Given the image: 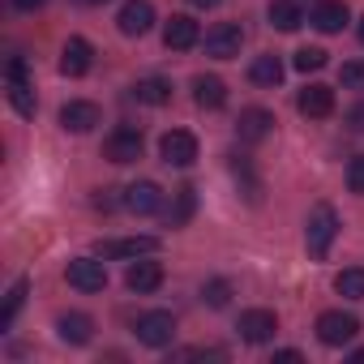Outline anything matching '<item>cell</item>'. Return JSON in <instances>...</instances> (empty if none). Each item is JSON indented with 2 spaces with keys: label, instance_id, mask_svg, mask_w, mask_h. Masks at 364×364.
I'll use <instances>...</instances> for the list:
<instances>
[{
  "label": "cell",
  "instance_id": "6da1fadb",
  "mask_svg": "<svg viewBox=\"0 0 364 364\" xmlns=\"http://www.w3.org/2000/svg\"><path fill=\"white\" fill-rule=\"evenodd\" d=\"M334 236H338V215H334L330 202H317V206L309 210V219H304V245H309V257L321 262V257L330 253Z\"/></svg>",
  "mask_w": 364,
  "mask_h": 364
},
{
  "label": "cell",
  "instance_id": "7a4b0ae2",
  "mask_svg": "<svg viewBox=\"0 0 364 364\" xmlns=\"http://www.w3.org/2000/svg\"><path fill=\"white\" fill-rule=\"evenodd\" d=\"M159 159L167 167H193L198 163V137L189 129H167L159 137Z\"/></svg>",
  "mask_w": 364,
  "mask_h": 364
},
{
  "label": "cell",
  "instance_id": "3957f363",
  "mask_svg": "<svg viewBox=\"0 0 364 364\" xmlns=\"http://www.w3.org/2000/svg\"><path fill=\"white\" fill-rule=\"evenodd\" d=\"M133 330H137V343H146V347H171V338H176V317L163 313V309H154V313H141Z\"/></svg>",
  "mask_w": 364,
  "mask_h": 364
},
{
  "label": "cell",
  "instance_id": "277c9868",
  "mask_svg": "<svg viewBox=\"0 0 364 364\" xmlns=\"http://www.w3.org/2000/svg\"><path fill=\"white\" fill-rule=\"evenodd\" d=\"M355 334H360V321H355L351 313H343V309H330V313L317 317V338H321L326 347H343V343H351Z\"/></svg>",
  "mask_w": 364,
  "mask_h": 364
},
{
  "label": "cell",
  "instance_id": "5b68a950",
  "mask_svg": "<svg viewBox=\"0 0 364 364\" xmlns=\"http://www.w3.org/2000/svg\"><path fill=\"white\" fill-rule=\"evenodd\" d=\"M103 159H107V163H137V159H141V129L120 124L116 133H107V141H103Z\"/></svg>",
  "mask_w": 364,
  "mask_h": 364
},
{
  "label": "cell",
  "instance_id": "8992f818",
  "mask_svg": "<svg viewBox=\"0 0 364 364\" xmlns=\"http://www.w3.org/2000/svg\"><path fill=\"white\" fill-rule=\"evenodd\" d=\"M65 279H69V287H77V291H103V287H107V270H103L99 253H95V257H73V262L65 266Z\"/></svg>",
  "mask_w": 364,
  "mask_h": 364
},
{
  "label": "cell",
  "instance_id": "52a82bcc",
  "mask_svg": "<svg viewBox=\"0 0 364 364\" xmlns=\"http://www.w3.org/2000/svg\"><path fill=\"white\" fill-rule=\"evenodd\" d=\"M116 26H120L124 39H141L154 26V5L150 0H124L120 14H116Z\"/></svg>",
  "mask_w": 364,
  "mask_h": 364
},
{
  "label": "cell",
  "instance_id": "ba28073f",
  "mask_svg": "<svg viewBox=\"0 0 364 364\" xmlns=\"http://www.w3.org/2000/svg\"><path fill=\"white\" fill-rule=\"evenodd\" d=\"M240 48H245V31L236 22H219V26L206 31V56L232 60V56H240Z\"/></svg>",
  "mask_w": 364,
  "mask_h": 364
},
{
  "label": "cell",
  "instance_id": "9c48e42d",
  "mask_svg": "<svg viewBox=\"0 0 364 364\" xmlns=\"http://www.w3.org/2000/svg\"><path fill=\"white\" fill-rule=\"evenodd\" d=\"M95 253L103 262H120V257H146V253H159V240L154 236H124V240H99Z\"/></svg>",
  "mask_w": 364,
  "mask_h": 364
},
{
  "label": "cell",
  "instance_id": "30bf717a",
  "mask_svg": "<svg viewBox=\"0 0 364 364\" xmlns=\"http://www.w3.org/2000/svg\"><path fill=\"white\" fill-rule=\"evenodd\" d=\"M99 120H103V112H99V103H90V99H69V103L60 107V129H65V133H90Z\"/></svg>",
  "mask_w": 364,
  "mask_h": 364
},
{
  "label": "cell",
  "instance_id": "8fae6325",
  "mask_svg": "<svg viewBox=\"0 0 364 364\" xmlns=\"http://www.w3.org/2000/svg\"><path fill=\"white\" fill-rule=\"evenodd\" d=\"M198 39H202V31H198V22L189 14H171L167 18V26H163L167 52H189V48H198Z\"/></svg>",
  "mask_w": 364,
  "mask_h": 364
},
{
  "label": "cell",
  "instance_id": "7c38bea8",
  "mask_svg": "<svg viewBox=\"0 0 364 364\" xmlns=\"http://www.w3.org/2000/svg\"><path fill=\"white\" fill-rule=\"evenodd\" d=\"M236 330H240L245 343H270L279 334V317L270 309H249V313H240V326Z\"/></svg>",
  "mask_w": 364,
  "mask_h": 364
},
{
  "label": "cell",
  "instance_id": "4fadbf2b",
  "mask_svg": "<svg viewBox=\"0 0 364 364\" xmlns=\"http://www.w3.org/2000/svg\"><path fill=\"white\" fill-rule=\"evenodd\" d=\"M296 107H300V116H309V120H326V116L334 112V90L321 86V82H309V86L296 95Z\"/></svg>",
  "mask_w": 364,
  "mask_h": 364
},
{
  "label": "cell",
  "instance_id": "5bb4252c",
  "mask_svg": "<svg viewBox=\"0 0 364 364\" xmlns=\"http://www.w3.org/2000/svg\"><path fill=\"white\" fill-rule=\"evenodd\" d=\"M124 210H133V215H159L163 210V189L154 185V180H137V185L124 189Z\"/></svg>",
  "mask_w": 364,
  "mask_h": 364
},
{
  "label": "cell",
  "instance_id": "9a60e30c",
  "mask_svg": "<svg viewBox=\"0 0 364 364\" xmlns=\"http://www.w3.org/2000/svg\"><path fill=\"white\" fill-rule=\"evenodd\" d=\"M90 65H95V48L86 39H69L65 52H60V73L65 77H86Z\"/></svg>",
  "mask_w": 364,
  "mask_h": 364
},
{
  "label": "cell",
  "instance_id": "2e32d148",
  "mask_svg": "<svg viewBox=\"0 0 364 364\" xmlns=\"http://www.w3.org/2000/svg\"><path fill=\"white\" fill-rule=\"evenodd\" d=\"M236 133H240V141H266L274 133V116L266 107H245L236 120Z\"/></svg>",
  "mask_w": 364,
  "mask_h": 364
},
{
  "label": "cell",
  "instance_id": "e0dca14e",
  "mask_svg": "<svg viewBox=\"0 0 364 364\" xmlns=\"http://www.w3.org/2000/svg\"><path fill=\"white\" fill-rule=\"evenodd\" d=\"M124 287L137 291V296L159 291V287H163V266H159V262H133V266L124 270Z\"/></svg>",
  "mask_w": 364,
  "mask_h": 364
},
{
  "label": "cell",
  "instance_id": "ac0fdd59",
  "mask_svg": "<svg viewBox=\"0 0 364 364\" xmlns=\"http://www.w3.org/2000/svg\"><path fill=\"white\" fill-rule=\"evenodd\" d=\"M56 334H60V343L86 347V343L95 338V321H90L86 313H60V317H56Z\"/></svg>",
  "mask_w": 364,
  "mask_h": 364
},
{
  "label": "cell",
  "instance_id": "d6986e66",
  "mask_svg": "<svg viewBox=\"0 0 364 364\" xmlns=\"http://www.w3.org/2000/svg\"><path fill=\"white\" fill-rule=\"evenodd\" d=\"M347 5L343 0H321V5H313V14H309V22L321 31V35H338L343 26H347Z\"/></svg>",
  "mask_w": 364,
  "mask_h": 364
},
{
  "label": "cell",
  "instance_id": "ffe728a7",
  "mask_svg": "<svg viewBox=\"0 0 364 364\" xmlns=\"http://www.w3.org/2000/svg\"><path fill=\"white\" fill-rule=\"evenodd\" d=\"M193 99H198V107H206V112H219L223 103H228V82L223 77H193Z\"/></svg>",
  "mask_w": 364,
  "mask_h": 364
},
{
  "label": "cell",
  "instance_id": "44dd1931",
  "mask_svg": "<svg viewBox=\"0 0 364 364\" xmlns=\"http://www.w3.org/2000/svg\"><path fill=\"white\" fill-rule=\"evenodd\" d=\"M304 22V9H300V0H270V26L274 31H300Z\"/></svg>",
  "mask_w": 364,
  "mask_h": 364
},
{
  "label": "cell",
  "instance_id": "7402d4cb",
  "mask_svg": "<svg viewBox=\"0 0 364 364\" xmlns=\"http://www.w3.org/2000/svg\"><path fill=\"white\" fill-rule=\"evenodd\" d=\"M249 82H253V86H279V82H283V60H279L274 52L257 56V60L249 65Z\"/></svg>",
  "mask_w": 364,
  "mask_h": 364
},
{
  "label": "cell",
  "instance_id": "603a6c76",
  "mask_svg": "<svg viewBox=\"0 0 364 364\" xmlns=\"http://www.w3.org/2000/svg\"><path fill=\"white\" fill-rule=\"evenodd\" d=\"M133 99L146 103V107H163V103L171 99V82H167V77H141V82L133 86Z\"/></svg>",
  "mask_w": 364,
  "mask_h": 364
},
{
  "label": "cell",
  "instance_id": "cb8c5ba5",
  "mask_svg": "<svg viewBox=\"0 0 364 364\" xmlns=\"http://www.w3.org/2000/svg\"><path fill=\"white\" fill-rule=\"evenodd\" d=\"M334 291L347 296V300H364V270L360 266H347L334 274Z\"/></svg>",
  "mask_w": 364,
  "mask_h": 364
},
{
  "label": "cell",
  "instance_id": "d4e9b609",
  "mask_svg": "<svg viewBox=\"0 0 364 364\" xmlns=\"http://www.w3.org/2000/svg\"><path fill=\"white\" fill-rule=\"evenodd\" d=\"M26 287H31L26 279H18V283L9 287V296H5V309H0V330H9V326H14V317L22 313V304H26Z\"/></svg>",
  "mask_w": 364,
  "mask_h": 364
},
{
  "label": "cell",
  "instance_id": "484cf974",
  "mask_svg": "<svg viewBox=\"0 0 364 364\" xmlns=\"http://www.w3.org/2000/svg\"><path fill=\"white\" fill-rule=\"evenodd\" d=\"M193 210H198V193H193L189 185H185V189H176V206L167 210V215H171V223H176V228H180V223H189V215H193Z\"/></svg>",
  "mask_w": 364,
  "mask_h": 364
},
{
  "label": "cell",
  "instance_id": "4316f807",
  "mask_svg": "<svg viewBox=\"0 0 364 364\" xmlns=\"http://www.w3.org/2000/svg\"><path fill=\"white\" fill-rule=\"evenodd\" d=\"M9 103L18 107V116H35V90H31V82H9Z\"/></svg>",
  "mask_w": 364,
  "mask_h": 364
},
{
  "label": "cell",
  "instance_id": "83f0119b",
  "mask_svg": "<svg viewBox=\"0 0 364 364\" xmlns=\"http://www.w3.org/2000/svg\"><path fill=\"white\" fill-rule=\"evenodd\" d=\"M202 300H206L210 309H228V300H232V283H228V279H210V283L202 287Z\"/></svg>",
  "mask_w": 364,
  "mask_h": 364
},
{
  "label": "cell",
  "instance_id": "f1b7e54d",
  "mask_svg": "<svg viewBox=\"0 0 364 364\" xmlns=\"http://www.w3.org/2000/svg\"><path fill=\"white\" fill-rule=\"evenodd\" d=\"M326 60H330V56H326L321 48H300L291 65H296L300 73H317V69H326Z\"/></svg>",
  "mask_w": 364,
  "mask_h": 364
},
{
  "label": "cell",
  "instance_id": "f546056e",
  "mask_svg": "<svg viewBox=\"0 0 364 364\" xmlns=\"http://www.w3.org/2000/svg\"><path fill=\"white\" fill-rule=\"evenodd\" d=\"M338 82H343L347 90H364V60H347V65L338 69Z\"/></svg>",
  "mask_w": 364,
  "mask_h": 364
},
{
  "label": "cell",
  "instance_id": "4dcf8cb0",
  "mask_svg": "<svg viewBox=\"0 0 364 364\" xmlns=\"http://www.w3.org/2000/svg\"><path fill=\"white\" fill-rule=\"evenodd\" d=\"M347 189H351L355 198H364V154H355V159L347 163Z\"/></svg>",
  "mask_w": 364,
  "mask_h": 364
},
{
  "label": "cell",
  "instance_id": "1f68e13d",
  "mask_svg": "<svg viewBox=\"0 0 364 364\" xmlns=\"http://www.w3.org/2000/svg\"><path fill=\"white\" fill-rule=\"evenodd\" d=\"M120 202H124V198H120ZM120 202H116V189H99V193H95V210H116Z\"/></svg>",
  "mask_w": 364,
  "mask_h": 364
},
{
  "label": "cell",
  "instance_id": "d6a6232c",
  "mask_svg": "<svg viewBox=\"0 0 364 364\" xmlns=\"http://www.w3.org/2000/svg\"><path fill=\"white\" fill-rule=\"evenodd\" d=\"M5 73H9V82H26V60H22V56H14Z\"/></svg>",
  "mask_w": 364,
  "mask_h": 364
},
{
  "label": "cell",
  "instance_id": "836d02e7",
  "mask_svg": "<svg viewBox=\"0 0 364 364\" xmlns=\"http://www.w3.org/2000/svg\"><path fill=\"white\" fill-rule=\"evenodd\" d=\"M347 129H355V133H364V103H355V107L347 112Z\"/></svg>",
  "mask_w": 364,
  "mask_h": 364
},
{
  "label": "cell",
  "instance_id": "e575fe53",
  "mask_svg": "<svg viewBox=\"0 0 364 364\" xmlns=\"http://www.w3.org/2000/svg\"><path fill=\"white\" fill-rule=\"evenodd\" d=\"M48 0H14V9H22V14H35V9H43Z\"/></svg>",
  "mask_w": 364,
  "mask_h": 364
},
{
  "label": "cell",
  "instance_id": "d590c367",
  "mask_svg": "<svg viewBox=\"0 0 364 364\" xmlns=\"http://www.w3.org/2000/svg\"><path fill=\"white\" fill-rule=\"evenodd\" d=\"M274 360H283V364H296V360H300V351H291V347H287V351H274Z\"/></svg>",
  "mask_w": 364,
  "mask_h": 364
},
{
  "label": "cell",
  "instance_id": "8d00e7d4",
  "mask_svg": "<svg viewBox=\"0 0 364 364\" xmlns=\"http://www.w3.org/2000/svg\"><path fill=\"white\" fill-rule=\"evenodd\" d=\"M189 5H198V9H215L219 0H189Z\"/></svg>",
  "mask_w": 364,
  "mask_h": 364
},
{
  "label": "cell",
  "instance_id": "74e56055",
  "mask_svg": "<svg viewBox=\"0 0 364 364\" xmlns=\"http://www.w3.org/2000/svg\"><path fill=\"white\" fill-rule=\"evenodd\" d=\"M351 360H355V364H364V347H360V351H355V355H351Z\"/></svg>",
  "mask_w": 364,
  "mask_h": 364
},
{
  "label": "cell",
  "instance_id": "f35d334b",
  "mask_svg": "<svg viewBox=\"0 0 364 364\" xmlns=\"http://www.w3.org/2000/svg\"><path fill=\"white\" fill-rule=\"evenodd\" d=\"M360 43H364V18H360Z\"/></svg>",
  "mask_w": 364,
  "mask_h": 364
},
{
  "label": "cell",
  "instance_id": "ab89813d",
  "mask_svg": "<svg viewBox=\"0 0 364 364\" xmlns=\"http://www.w3.org/2000/svg\"><path fill=\"white\" fill-rule=\"evenodd\" d=\"M86 5H103V0H86Z\"/></svg>",
  "mask_w": 364,
  "mask_h": 364
}]
</instances>
